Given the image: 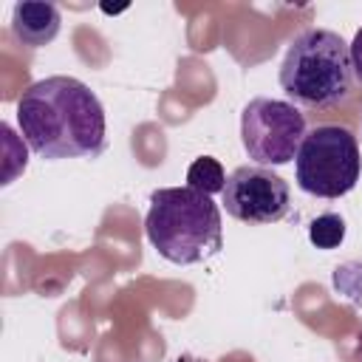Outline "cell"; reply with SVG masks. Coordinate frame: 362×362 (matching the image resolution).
I'll return each mask as SVG.
<instances>
[{"mask_svg":"<svg viewBox=\"0 0 362 362\" xmlns=\"http://www.w3.org/2000/svg\"><path fill=\"white\" fill-rule=\"evenodd\" d=\"M17 127L31 153L45 161L96 158L105 139V107L76 76H45L17 99Z\"/></svg>","mask_w":362,"mask_h":362,"instance_id":"cell-1","label":"cell"},{"mask_svg":"<svg viewBox=\"0 0 362 362\" xmlns=\"http://www.w3.org/2000/svg\"><path fill=\"white\" fill-rule=\"evenodd\" d=\"M351 45L331 28L300 31L280 62V88L291 105L331 110L354 96Z\"/></svg>","mask_w":362,"mask_h":362,"instance_id":"cell-2","label":"cell"},{"mask_svg":"<svg viewBox=\"0 0 362 362\" xmlns=\"http://www.w3.org/2000/svg\"><path fill=\"white\" fill-rule=\"evenodd\" d=\"M144 235L164 260L192 266L221 252V209L192 187H161L150 195Z\"/></svg>","mask_w":362,"mask_h":362,"instance_id":"cell-3","label":"cell"},{"mask_svg":"<svg viewBox=\"0 0 362 362\" xmlns=\"http://www.w3.org/2000/svg\"><path fill=\"white\" fill-rule=\"evenodd\" d=\"M362 173L356 136L342 124H314L294 158L297 187L314 198L348 195Z\"/></svg>","mask_w":362,"mask_h":362,"instance_id":"cell-4","label":"cell"},{"mask_svg":"<svg viewBox=\"0 0 362 362\" xmlns=\"http://www.w3.org/2000/svg\"><path fill=\"white\" fill-rule=\"evenodd\" d=\"M305 133L303 110L286 99L257 96L240 110V141L257 167H283L294 161Z\"/></svg>","mask_w":362,"mask_h":362,"instance_id":"cell-5","label":"cell"},{"mask_svg":"<svg viewBox=\"0 0 362 362\" xmlns=\"http://www.w3.org/2000/svg\"><path fill=\"white\" fill-rule=\"evenodd\" d=\"M223 209L240 223H277L288 215L291 189L269 167L243 164L226 175Z\"/></svg>","mask_w":362,"mask_h":362,"instance_id":"cell-6","label":"cell"},{"mask_svg":"<svg viewBox=\"0 0 362 362\" xmlns=\"http://www.w3.org/2000/svg\"><path fill=\"white\" fill-rule=\"evenodd\" d=\"M11 37L25 48H42L57 40L62 17L54 3H17L11 8Z\"/></svg>","mask_w":362,"mask_h":362,"instance_id":"cell-7","label":"cell"},{"mask_svg":"<svg viewBox=\"0 0 362 362\" xmlns=\"http://www.w3.org/2000/svg\"><path fill=\"white\" fill-rule=\"evenodd\" d=\"M187 187H192V189H198V192H204V195H209V198H212L215 192H223V187H226V173H223L221 161L212 158V156L195 158V161L189 164V170H187Z\"/></svg>","mask_w":362,"mask_h":362,"instance_id":"cell-8","label":"cell"},{"mask_svg":"<svg viewBox=\"0 0 362 362\" xmlns=\"http://www.w3.org/2000/svg\"><path fill=\"white\" fill-rule=\"evenodd\" d=\"M308 240L317 249H337L345 240V221H342V215H337V212L317 215L308 223Z\"/></svg>","mask_w":362,"mask_h":362,"instance_id":"cell-9","label":"cell"},{"mask_svg":"<svg viewBox=\"0 0 362 362\" xmlns=\"http://www.w3.org/2000/svg\"><path fill=\"white\" fill-rule=\"evenodd\" d=\"M348 45H351V65H354V76L362 82V28L354 34V40H351Z\"/></svg>","mask_w":362,"mask_h":362,"instance_id":"cell-10","label":"cell"},{"mask_svg":"<svg viewBox=\"0 0 362 362\" xmlns=\"http://www.w3.org/2000/svg\"><path fill=\"white\" fill-rule=\"evenodd\" d=\"M359 356H362V345H359Z\"/></svg>","mask_w":362,"mask_h":362,"instance_id":"cell-11","label":"cell"}]
</instances>
